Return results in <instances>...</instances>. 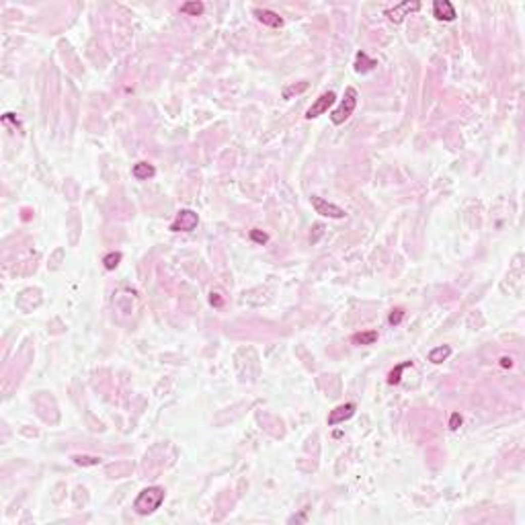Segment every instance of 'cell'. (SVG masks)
<instances>
[{"label": "cell", "instance_id": "7", "mask_svg": "<svg viewBox=\"0 0 525 525\" xmlns=\"http://www.w3.org/2000/svg\"><path fill=\"white\" fill-rule=\"evenodd\" d=\"M355 404L353 402H347V404H341V406H336L334 411H330V415H328V425L332 427V425H338V423H345L347 419H351L353 415H355Z\"/></svg>", "mask_w": 525, "mask_h": 525}, {"label": "cell", "instance_id": "16", "mask_svg": "<svg viewBox=\"0 0 525 525\" xmlns=\"http://www.w3.org/2000/svg\"><path fill=\"white\" fill-rule=\"evenodd\" d=\"M119 263H121V253H109V255H105V259H103V267H105L107 271L117 269Z\"/></svg>", "mask_w": 525, "mask_h": 525}, {"label": "cell", "instance_id": "5", "mask_svg": "<svg viewBox=\"0 0 525 525\" xmlns=\"http://www.w3.org/2000/svg\"><path fill=\"white\" fill-rule=\"evenodd\" d=\"M334 101H336V95L332 90H326V92H322V95L312 103V107L306 111V119H314V117H318V115H322V113H326L332 105H334Z\"/></svg>", "mask_w": 525, "mask_h": 525}, {"label": "cell", "instance_id": "11", "mask_svg": "<svg viewBox=\"0 0 525 525\" xmlns=\"http://www.w3.org/2000/svg\"><path fill=\"white\" fill-rule=\"evenodd\" d=\"M132 174H134L138 181H148V179H152L154 174H156V168H154L152 164H148V162H138V164L132 168Z\"/></svg>", "mask_w": 525, "mask_h": 525}, {"label": "cell", "instance_id": "23", "mask_svg": "<svg viewBox=\"0 0 525 525\" xmlns=\"http://www.w3.org/2000/svg\"><path fill=\"white\" fill-rule=\"evenodd\" d=\"M513 365V359L511 357H503L501 359V367H511Z\"/></svg>", "mask_w": 525, "mask_h": 525}, {"label": "cell", "instance_id": "19", "mask_svg": "<svg viewBox=\"0 0 525 525\" xmlns=\"http://www.w3.org/2000/svg\"><path fill=\"white\" fill-rule=\"evenodd\" d=\"M402 318H404V310H402V308H394V310L390 312V318H388V320H390V324H400V322H402Z\"/></svg>", "mask_w": 525, "mask_h": 525}, {"label": "cell", "instance_id": "4", "mask_svg": "<svg viewBox=\"0 0 525 525\" xmlns=\"http://www.w3.org/2000/svg\"><path fill=\"white\" fill-rule=\"evenodd\" d=\"M310 203H312L314 211L320 213V215H324V218H332V220H341V218H345V209H341V207L334 205V203L324 201V199L318 197V195H312V197H310Z\"/></svg>", "mask_w": 525, "mask_h": 525}, {"label": "cell", "instance_id": "2", "mask_svg": "<svg viewBox=\"0 0 525 525\" xmlns=\"http://www.w3.org/2000/svg\"><path fill=\"white\" fill-rule=\"evenodd\" d=\"M355 107H357V90H355L353 86H349V88L345 90L343 103L330 113V121L334 123V126H341V123H345V121L353 115Z\"/></svg>", "mask_w": 525, "mask_h": 525}, {"label": "cell", "instance_id": "6", "mask_svg": "<svg viewBox=\"0 0 525 525\" xmlns=\"http://www.w3.org/2000/svg\"><path fill=\"white\" fill-rule=\"evenodd\" d=\"M419 9H421L419 3H400V5H396L394 9H388V11H386V17H388L392 23H402L404 17H409L411 13H415V11H419Z\"/></svg>", "mask_w": 525, "mask_h": 525}, {"label": "cell", "instance_id": "21", "mask_svg": "<svg viewBox=\"0 0 525 525\" xmlns=\"http://www.w3.org/2000/svg\"><path fill=\"white\" fill-rule=\"evenodd\" d=\"M251 238H253L255 242H261V244H263V242H267V234H265V232H261V230H253V232H251Z\"/></svg>", "mask_w": 525, "mask_h": 525}, {"label": "cell", "instance_id": "1", "mask_svg": "<svg viewBox=\"0 0 525 525\" xmlns=\"http://www.w3.org/2000/svg\"><path fill=\"white\" fill-rule=\"evenodd\" d=\"M162 501H164V488L148 486V488H144L140 492L138 499L134 501V509H136L138 515H150V513H154L162 505Z\"/></svg>", "mask_w": 525, "mask_h": 525}, {"label": "cell", "instance_id": "8", "mask_svg": "<svg viewBox=\"0 0 525 525\" xmlns=\"http://www.w3.org/2000/svg\"><path fill=\"white\" fill-rule=\"evenodd\" d=\"M433 15H435V19L447 21V23L457 17L455 9H453V5L449 3V0H435V3H433Z\"/></svg>", "mask_w": 525, "mask_h": 525}, {"label": "cell", "instance_id": "10", "mask_svg": "<svg viewBox=\"0 0 525 525\" xmlns=\"http://www.w3.org/2000/svg\"><path fill=\"white\" fill-rule=\"evenodd\" d=\"M376 66H378V62L372 60V57H367L365 51H359V53H357V57H355V70H357V72L365 74V72H369V70H374Z\"/></svg>", "mask_w": 525, "mask_h": 525}, {"label": "cell", "instance_id": "3", "mask_svg": "<svg viewBox=\"0 0 525 525\" xmlns=\"http://www.w3.org/2000/svg\"><path fill=\"white\" fill-rule=\"evenodd\" d=\"M197 224H199V218H197L195 211L181 209L179 215H177V220L170 224V230L172 232H193L197 228Z\"/></svg>", "mask_w": 525, "mask_h": 525}, {"label": "cell", "instance_id": "20", "mask_svg": "<svg viewBox=\"0 0 525 525\" xmlns=\"http://www.w3.org/2000/svg\"><path fill=\"white\" fill-rule=\"evenodd\" d=\"M459 425H461V415H459V413H453V415H451V419H449V429H451V431H455Z\"/></svg>", "mask_w": 525, "mask_h": 525}, {"label": "cell", "instance_id": "13", "mask_svg": "<svg viewBox=\"0 0 525 525\" xmlns=\"http://www.w3.org/2000/svg\"><path fill=\"white\" fill-rule=\"evenodd\" d=\"M449 355H451V347H449V345H441V347H435L433 351L429 353V361H431V363H441V361H445Z\"/></svg>", "mask_w": 525, "mask_h": 525}, {"label": "cell", "instance_id": "17", "mask_svg": "<svg viewBox=\"0 0 525 525\" xmlns=\"http://www.w3.org/2000/svg\"><path fill=\"white\" fill-rule=\"evenodd\" d=\"M72 459H74V464H78V466H97L101 461L97 455H72Z\"/></svg>", "mask_w": 525, "mask_h": 525}, {"label": "cell", "instance_id": "12", "mask_svg": "<svg viewBox=\"0 0 525 525\" xmlns=\"http://www.w3.org/2000/svg\"><path fill=\"white\" fill-rule=\"evenodd\" d=\"M378 341V330H367V332H357L351 336V343L353 345H374Z\"/></svg>", "mask_w": 525, "mask_h": 525}, {"label": "cell", "instance_id": "15", "mask_svg": "<svg viewBox=\"0 0 525 525\" xmlns=\"http://www.w3.org/2000/svg\"><path fill=\"white\" fill-rule=\"evenodd\" d=\"M203 5L201 3H185V5H181V13H185V15H191V17H199L201 13H203Z\"/></svg>", "mask_w": 525, "mask_h": 525}, {"label": "cell", "instance_id": "14", "mask_svg": "<svg viewBox=\"0 0 525 525\" xmlns=\"http://www.w3.org/2000/svg\"><path fill=\"white\" fill-rule=\"evenodd\" d=\"M406 367H413V361H404V363L396 365L392 372H390V376H388V384H392V386L400 384V380H402V372H404Z\"/></svg>", "mask_w": 525, "mask_h": 525}, {"label": "cell", "instance_id": "22", "mask_svg": "<svg viewBox=\"0 0 525 525\" xmlns=\"http://www.w3.org/2000/svg\"><path fill=\"white\" fill-rule=\"evenodd\" d=\"M209 302H211V306H215V308H220L222 304H224V300L220 298V294H211V298H209Z\"/></svg>", "mask_w": 525, "mask_h": 525}, {"label": "cell", "instance_id": "18", "mask_svg": "<svg viewBox=\"0 0 525 525\" xmlns=\"http://www.w3.org/2000/svg\"><path fill=\"white\" fill-rule=\"evenodd\" d=\"M308 88V82H300V84H291L283 90V99H291V95H298V92H304Z\"/></svg>", "mask_w": 525, "mask_h": 525}, {"label": "cell", "instance_id": "9", "mask_svg": "<svg viewBox=\"0 0 525 525\" xmlns=\"http://www.w3.org/2000/svg\"><path fill=\"white\" fill-rule=\"evenodd\" d=\"M255 17H257L263 25H267V27H281V25H283V19L277 15V13L269 11V9H255Z\"/></svg>", "mask_w": 525, "mask_h": 525}]
</instances>
